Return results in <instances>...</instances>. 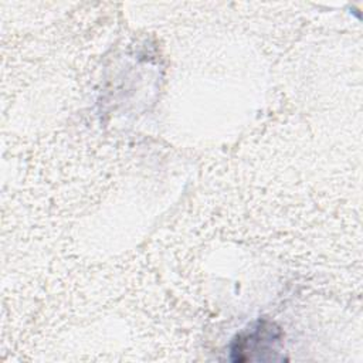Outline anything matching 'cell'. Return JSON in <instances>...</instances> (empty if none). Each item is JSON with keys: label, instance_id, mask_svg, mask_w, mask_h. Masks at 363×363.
I'll list each match as a JSON object with an SVG mask.
<instances>
[{"label": "cell", "instance_id": "obj_1", "mask_svg": "<svg viewBox=\"0 0 363 363\" xmlns=\"http://www.w3.org/2000/svg\"><path fill=\"white\" fill-rule=\"evenodd\" d=\"M281 330L275 323L262 319L244 329L231 345L233 359L237 362L275 360L277 347L281 342Z\"/></svg>", "mask_w": 363, "mask_h": 363}]
</instances>
